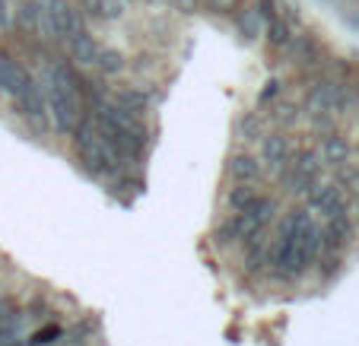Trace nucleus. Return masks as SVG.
Instances as JSON below:
<instances>
[{
  "label": "nucleus",
  "instance_id": "obj_1",
  "mask_svg": "<svg viewBox=\"0 0 359 346\" xmlns=\"http://www.w3.org/2000/svg\"><path fill=\"white\" fill-rule=\"evenodd\" d=\"M261 156L271 169L283 172V162H290V143H286L283 134H267L264 143H261Z\"/></svg>",
  "mask_w": 359,
  "mask_h": 346
},
{
  "label": "nucleus",
  "instance_id": "obj_2",
  "mask_svg": "<svg viewBox=\"0 0 359 346\" xmlns=\"http://www.w3.org/2000/svg\"><path fill=\"white\" fill-rule=\"evenodd\" d=\"M229 175H232V181H258V178H261L258 156H248V153L232 156L229 159Z\"/></svg>",
  "mask_w": 359,
  "mask_h": 346
},
{
  "label": "nucleus",
  "instance_id": "obj_3",
  "mask_svg": "<svg viewBox=\"0 0 359 346\" xmlns=\"http://www.w3.org/2000/svg\"><path fill=\"white\" fill-rule=\"evenodd\" d=\"M346 156H350V143H346L344 137H337V134L325 137V146H321V162H327V165H344Z\"/></svg>",
  "mask_w": 359,
  "mask_h": 346
},
{
  "label": "nucleus",
  "instance_id": "obj_4",
  "mask_svg": "<svg viewBox=\"0 0 359 346\" xmlns=\"http://www.w3.org/2000/svg\"><path fill=\"white\" fill-rule=\"evenodd\" d=\"M318 169H321V153H315V150H305V153H299V156H296V162H290V172H292V175H299V178H309V181H315V175H318Z\"/></svg>",
  "mask_w": 359,
  "mask_h": 346
},
{
  "label": "nucleus",
  "instance_id": "obj_5",
  "mask_svg": "<svg viewBox=\"0 0 359 346\" xmlns=\"http://www.w3.org/2000/svg\"><path fill=\"white\" fill-rule=\"evenodd\" d=\"M258 197V188H255V181H236V188H229V194H226V200H229L232 210H245V207L251 204Z\"/></svg>",
  "mask_w": 359,
  "mask_h": 346
},
{
  "label": "nucleus",
  "instance_id": "obj_6",
  "mask_svg": "<svg viewBox=\"0 0 359 346\" xmlns=\"http://www.w3.org/2000/svg\"><path fill=\"white\" fill-rule=\"evenodd\" d=\"M238 134H242V140H258V137H264V118H261L258 111L242 115V121H238Z\"/></svg>",
  "mask_w": 359,
  "mask_h": 346
},
{
  "label": "nucleus",
  "instance_id": "obj_7",
  "mask_svg": "<svg viewBox=\"0 0 359 346\" xmlns=\"http://www.w3.org/2000/svg\"><path fill=\"white\" fill-rule=\"evenodd\" d=\"M213 238H217L219 244H232V242H238V219H236V216L223 219V223L217 226V232H213Z\"/></svg>",
  "mask_w": 359,
  "mask_h": 346
},
{
  "label": "nucleus",
  "instance_id": "obj_8",
  "mask_svg": "<svg viewBox=\"0 0 359 346\" xmlns=\"http://www.w3.org/2000/svg\"><path fill=\"white\" fill-rule=\"evenodd\" d=\"M277 118L280 124H296V105H290V102H283V105H277Z\"/></svg>",
  "mask_w": 359,
  "mask_h": 346
},
{
  "label": "nucleus",
  "instance_id": "obj_9",
  "mask_svg": "<svg viewBox=\"0 0 359 346\" xmlns=\"http://www.w3.org/2000/svg\"><path fill=\"white\" fill-rule=\"evenodd\" d=\"M10 321H13V305L0 302V327H10Z\"/></svg>",
  "mask_w": 359,
  "mask_h": 346
},
{
  "label": "nucleus",
  "instance_id": "obj_10",
  "mask_svg": "<svg viewBox=\"0 0 359 346\" xmlns=\"http://www.w3.org/2000/svg\"><path fill=\"white\" fill-rule=\"evenodd\" d=\"M356 105H359V92H356Z\"/></svg>",
  "mask_w": 359,
  "mask_h": 346
},
{
  "label": "nucleus",
  "instance_id": "obj_11",
  "mask_svg": "<svg viewBox=\"0 0 359 346\" xmlns=\"http://www.w3.org/2000/svg\"><path fill=\"white\" fill-rule=\"evenodd\" d=\"M356 210H359V200H356Z\"/></svg>",
  "mask_w": 359,
  "mask_h": 346
}]
</instances>
